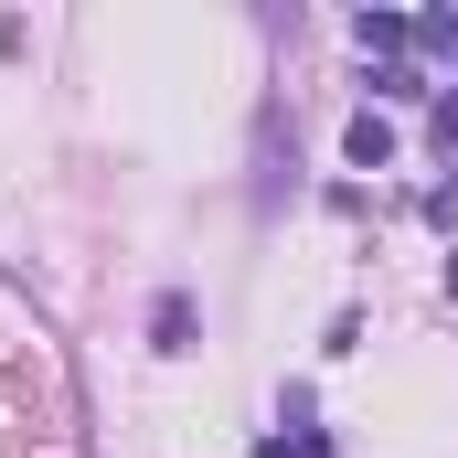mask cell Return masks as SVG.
Here are the masks:
<instances>
[{
	"label": "cell",
	"instance_id": "3",
	"mask_svg": "<svg viewBox=\"0 0 458 458\" xmlns=\"http://www.w3.org/2000/svg\"><path fill=\"white\" fill-rule=\"evenodd\" d=\"M352 32H362V54H394V43H416V21H394V11H362Z\"/></svg>",
	"mask_w": 458,
	"mask_h": 458
},
{
	"label": "cell",
	"instance_id": "2",
	"mask_svg": "<svg viewBox=\"0 0 458 458\" xmlns=\"http://www.w3.org/2000/svg\"><path fill=\"white\" fill-rule=\"evenodd\" d=\"M149 342H160V352H192V299H182V288L149 310Z\"/></svg>",
	"mask_w": 458,
	"mask_h": 458
},
{
	"label": "cell",
	"instance_id": "1",
	"mask_svg": "<svg viewBox=\"0 0 458 458\" xmlns=\"http://www.w3.org/2000/svg\"><path fill=\"white\" fill-rule=\"evenodd\" d=\"M342 149H352V171H384V160H394V128H384V117L362 107V117H352V139H342Z\"/></svg>",
	"mask_w": 458,
	"mask_h": 458
},
{
	"label": "cell",
	"instance_id": "4",
	"mask_svg": "<svg viewBox=\"0 0 458 458\" xmlns=\"http://www.w3.org/2000/svg\"><path fill=\"white\" fill-rule=\"evenodd\" d=\"M448 299H458V256H448Z\"/></svg>",
	"mask_w": 458,
	"mask_h": 458
}]
</instances>
